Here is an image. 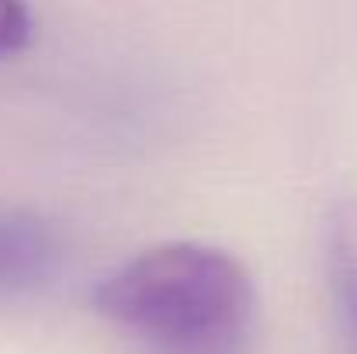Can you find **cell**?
Listing matches in <instances>:
<instances>
[{
  "label": "cell",
  "mask_w": 357,
  "mask_h": 354,
  "mask_svg": "<svg viewBox=\"0 0 357 354\" xmlns=\"http://www.w3.org/2000/svg\"><path fill=\"white\" fill-rule=\"evenodd\" d=\"M31 38V14L21 3L0 0V63L21 52Z\"/></svg>",
  "instance_id": "obj_4"
},
{
  "label": "cell",
  "mask_w": 357,
  "mask_h": 354,
  "mask_svg": "<svg viewBox=\"0 0 357 354\" xmlns=\"http://www.w3.org/2000/svg\"><path fill=\"white\" fill-rule=\"evenodd\" d=\"M94 309L146 354H243L257 292L236 253L170 239L108 271Z\"/></svg>",
  "instance_id": "obj_1"
},
{
  "label": "cell",
  "mask_w": 357,
  "mask_h": 354,
  "mask_svg": "<svg viewBox=\"0 0 357 354\" xmlns=\"http://www.w3.org/2000/svg\"><path fill=\"white\" fill-rule=\"evenodd\" d=\"M66 260V236L56 219L0 205V302H14L45 288Z\"/></svg>",
  "instance_id": "obj_2"
},
{
  "label": "cell",
  "mask_w": 357,
  "mask_h": 354,
  "mask_svg": "<svg viewBox=\"0 0 357 354\" xmlns=\"http://www.w3.org/2000/svg\"><path fill=\"white\" fill-rule=\"evenodd\" d=\"M326 271L340 316L357 341V198H344L326 216Z\"/></svg>",
  "instance_id": "obj_3"
}]
</instances>
